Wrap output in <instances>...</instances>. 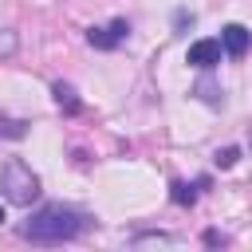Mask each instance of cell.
Wrapping results in <instances>:
<instances>
[{
  "instance_id": "6da1fadb",
  "label": "cell",
  "mask_w": 252,
  "mask_h": 252,
  "mask_svg": "<svg viewBox=\"0 0 252 252\" xmlns=\"http://www.w3.org/2000/svg\"><path fill=\"white\" fill-rule=\"evenodd\" d=\"M87 213L71 209V205H43L28 217L24 224V240L32 244H63V240H75L83 228H87Z\"/></svg>"
},
{
  "instance_id": "7a4b0ae2",
  "label": "cell",
  "mask_w": 252,
  "mask_h": 252,
  "mask_svg": "<svg viewBox=\"0 0 252 252\" xmlns=\"http://www.w3.org/2000/svg\"><path fill=\"white\" fill-rule=\"evenodd\" d=\"M0 193H4V201H12V205H32V201L39 197V177H35V169H32L24 158H8V161L0 165Z\"/></svg>"
},
{
  "instance_id": "3957f363",
  "label": "cell",
  "mask_w": 252,
  "mask_h": 252,
  "mask_svg": "<svg viewBox=\"0 0 252 252\" xmlns=\"http://www.w3.org/2000/svg\"><path fill=\"white\" fill-rule=\"evenodd\" d=\"M130 39V20H110L106 28H91L87 32V43L94 47V51H114V47H122Z\"/></svg>"
},
{
  "instance_id": "277c9868",
  "label": "cell",
  "mask_w": 252,
  "mask_h": 252,
  "mask_svg": "<svg viewBox=\"0 0 252 252\" xmlns=\"http://www.w3.org/2000/svg\"><path fill=\"white\" fill-rule=\"evenodd\" d=\"M220 59H224L220 39H193V43H189V51H185V63H189V67H197V71H213Z\"/></svg>"
},
{
  "instance_id": "5b68a950",
  "label": "cell",
  "mask_w": 252,
  "mask_h": 252,
  "mask_svg": "<svg viewBox=\"0 0 252 252\" xmlns=\"http://www.w3.org/2000/svg\"><path fill=\"white\" fill-rule=\"evenodd\" d=\"M220 47H224L228 59H244L248 47H252V32H248L244 24H224V28H220Z\"/></svg>"
},
{
  "instance_id": "8992f818",
  "label": "cell",
  "mask_w": 252,
  "mask_h": 252,
  "mask_svg": "<svg viewBox=\"0 0 252 252\" xmlns=\"http://www.w3.org/2000/svg\"><path fill=\"white\" fill-rule=\"evenodd\" d=\"M51 94H55V106H59L63 114H79V110H83V102H79V94H75L71 83H51Z\"/></svg>"
},
{
  "instance_id": "52a82bcc",
  "label": "cell",
  "mask_w": 252,
  "mask_h": 252,
  "mask_svg": "<svg viewBox=\"0 0 252 252\" xmlns=\"http://www.w3.org/2000/svg\"><path fill=\"white\" fill-rule=\"evenodd\" d=\"M197 197H201V185H197V181H193V185H189V181H173V185H169V201H173L177 209H193Z\"/></svg>"
},
{
  "instance_id": "ba28073f",
  "label": "cell",
  "mask_w": 252,
  "mask_h": 252,
  "mask_svg": "<svg viewBox=\"0 0 252 252\" xmlns=\"http://www.w3.org/2000/svg\"><path fill=\"white\" fill-rule=\"evenodd\" d=\"M193 98H201L205 106H217V110L224 106V91H220V87H217L213 79H201V83L193 87Z\"/></svg>"
},
{
  "instance_id": "9c48e42d",
  "label": "cell",
  "mask_w": 252,
  "mask_h": 252,
  "mask_svg": "<svg viewBox=\"0 0 252 252\" xmlns=\"http://www.w3.org/2000/svg\"><path fill=\"white\" fill-rule=\"evenodd\" d=\"M28 126H32V122H24V118H8V114H0V138L20 142V138H28Z\"/></svg>"
},
{
  "instance_id": "30bf717a",
  "label": "cell",
  "mask_w": 252,
  "mask_h": 252,
  "mask_svg": "<svg viewBox=\"0 0 252 252\" xmlns=\"http://www.w3.org/2000/svg\"><path fill=\"white\" fill-rule=\"evenodd\" d=\"M236 161H240V150H236V146H224V150L213 154V165H217V169H232Z\"/></svg>"
},
{
  "instance_id": "8fae6325",
  "label": "cell",
  "mask_w": 252,
  "mask_h": 252,
  "mask_svg": "<svg viewBox=\"0 0 252 252\" xmlns=\"http://www.w3.org/2000/svg\"><path fill=\"white\" fill-rule=\"evenodd\" d=\"M193 24H197V16H193V12H185V8H177V12H173V28H177V32H185V28H193Z\"/></svg>"
},
{
  "instance_id": "7c38bea8",
  "label": "cell",
  "mask_w": 252,
  "mask_h": 252,
  "mask_svg": "<svg viewBox=\"0 0 252 252\" xmlns=\"http://www.w3.org/2000/svg\"><path fill=\"white\" fill-rule=\"evenodd\" d=\"M146 240H158V244H173V236H169V232H138V236H134V244H146Z\"/></svg>"
},
{
  "instance_id": "4fadbf2b",
  "label": "cell",
  "mask_w": 252,
  "mask_h": 252,
  "mask_svg": "<svg viewBox=\"0 0 252 252\" xmlns=\"http://www.w3.org/2000/svg\"><path fill=\"white\" fill-rule=\"evenodd\" d=\"M201 240H205L209 248H217V244H228V240H224V236H220L217 228H205V236H201Z\"/></svg>"
},
{
  "instance_id": "5bb4252c",
  "label": "cell",
  "mask_w": 252,
  "mask_h": 252,
  "mask_svg": "<svg viewBox=\"0 0 252 252\" xmlns=\"http://www.w3.org/2000/svg\"><path fill=\"white\" fill-rule=\"evenodd\" d=\"M16 51V35L8 32V35H0V55H12Z\"/></svg>"
},
{
  "instance_id": "9a60e30c",
  "label": "cell",
  "mask_w": 252,
  "mask_h": 252,
  "mask_svg": "<svg viewBox=\"0 0 252 252\" xmlns=\"http://www.w3.org/2000/svg\"><path fill=\"white\" fill-rule=\"evenodd\" d=\"M0 224H4V205H0Z\"/></svg>"
}]
</instances>
